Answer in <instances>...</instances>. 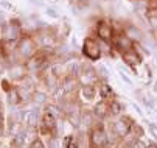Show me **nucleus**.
Returning a JSON list of instances; mask_svg holds the SVG:
<instances>
[{"label": "nucleus", "mask_w": 157, "mask_h": 148, "mask_svg": "<svg viewBox=\"0 0 157 148\" xmlns=\"http://www.w3.org/2000/svg\"><path fill=\"white\" fill-rule=\"evenodd\" d=\"M62 89L65 91V94H72L76 91V88L79 86V83H78V78L76 76H72V75H65L64 80H62Z\"/></svg>", "instance_id": "11"}, {"label": "nucleus", "mask_w": 157, "mask_h": 148, "mask_svg": "<svg viewBox=\"0 0 157 148\" xmlns=\"http://www.w3.org/2000/svg\"><path fill=\"white\" fill-rule=\"evenodd\" d=\"M120 76H121V80H123V81H126L128 84H132V81H131V80H129L126 75H124V72H120Z\"/></svg>", "instance_id": "31"}, {"label": "nucleus", "mask_w": 157, "mask_h": 148, "mask_svg": "<svg viewBox=\"0 0 157 148\" xmlns=\"http://www.w3.org/2000/svg\"><path fill=\"white\" fill-rule=\"evenodd\" d=\"M109 134L103 125H95L89 131V146L90 148H106L109 145Z\"/></svg>", "instance_id": "1"}, {"label": "nucleus", "mask_w": 157, "mask_h": 148, "mask_svg": "<svg viewBox=\"0 0 157 148\" xmlns=\"http://www.w3.org/2000/svg\"><path fill=\"white\" fill-rule=\"evenodd\" d=\"M30 148H45V145H44V142H42L39 137H36V139H33V140H31Z\"/></svg>", "instance_id": "28"}, {"label": "nucleus", "mask_w": 157, "mask_h": 148, "mask_svg": "<svg viewBox=\"0 0 157 148\" xmlns=\"http://www.w3.org/2000/svg\"><path fill=\"white\" fill-rule=\"evenodd\" d=\"M98 95L101 100L104 101H110V98L114 97V89L110 88V84L106 81H100L98 83Z\"/></svg>", "instance_id": "12"}, {"label": "nucleus", "mask_w": 157, "mask_h": 148, "mask_svg": "<svg viewBox=\"0 0 157 148\" xmlns=\"http://www.w3.org/2000/svg\"><path fill=\"white\" fill-rule=\"evenodd\" d=\"M31 98H33V101H34L36 104H45V103H47V98H48V95H47L45 92L34 91V92H33V95H31Z\"/></svg>", "instance_id": "20"}, {"label": "nucleus", "mask_w": 157, "mask_h": 148, "mask_svg": "<svg viewBox=\"0 0 157 148\" xmlns=\"http://www.w3.org/2000/svg\"><path fill=\"white\" fill-rule=\"evenodd\" d=\"M79 92H81V97L86 101H94L95 97H97V94H98V89L95 86H81Z\"/></svg>", "instance_id": "15"}, {"label": "nucleus", "mask_w": 157, "mask_h": 148, "mask_svg": "<svg viewBox=\"0 0 157 148\" xmlns=\"http://www.w3.org/2000/svg\"><path fill=\"white\" fill-rule=\"evenodd\" d=\"M2 36H3V41L10 42H16L20 36V25L17 22H10V24H5L3 28H2Z\"/></svg>", "instance_id": "5"}, {"label": "nucleus", "mask_w": 157, "mask_h": 148, "mask_svg": "<svg viewBox=\"0 0 157 148\" xmlns=\"http://www.w3.org/2000/svg\"><path fill=\"white\" fill-rule=\"evenodd\" d=\"M94 119H95L94 112L86 111L84 114H81V123H84V125H87V126H92V125H94ZM92 128H94V126H92Z\"/></svg>", "instance_id": "22"}, {"label": "nucleus", "mask_w": 157, "mask_h": 148, "mask_svg": "<svg viewBox=\"0 0 157 148\" xmlns=\"http://www.w3.org/2000/svg\"><path fill=\"white\" fill-rule=\"evenodd\" d=\"M52 73L55 75V76H61V75H64V73H67V67L65 66H61V64H55L53 67H52ZM69 75V73H67Z\"/></svg>", "instance_id": "24"}, {"label": "nucleus", "mask_w": 157, "mask_h": 148, "mask_svg": "<svg viewBox=\"0 0 157 148\" xmlns=\"http://www.w3.org/2000/svg\"><path fill=\"white\" fill-rule=\"evenodd\" d=\"M148 11H157V0H146Z\"/></svg>", "instance_id": "30"}, {"label": "nucleus", "mask_w": 157, "mask_h": 148, "mask_svg": "<svg viewBox=\"0 0 157 148\" xmlns=\"http://www.w3.org/2000/svg\"><path fill=\"white\" fill-rule=\"evenodd\" d=\"M82 55L89 61H98L103 56V49H101L100 39L86 37L84 39V44H82Z\"/></svg>", "instance_id": "2"}, {"label": "nucleus", "mask_w": 157, "mask_h": 148, "mask_svg": "<svg viewBox=\"0 0 157 148\" xmlns=\"http://www.w3.org/2000/svg\"><path fill=\"white\" fill-rule=\"evenodd\" d=\"M64 148H79L78 139L75 136H67L64 139Z\"/></svg>", "instance_id": "23"}, {"label": "nucleus", "mask_w": 157, "mask_h": 148, "mask_svg": "<svg viewBox=\"0 0 157 148\" xmlns=\"http://www.w3.org/2000/svg\"><path fill=\"white\" fill-rule=\"evenodd\" d=\"M146 148H157V143H154V142H148Z\"/></svg>", "instance_id": "32"}, {"label": "nucleus", "mask_w": 157, "mask_h": 148, "mask_svg": "<svg viewBox=\"0 0 157 148\" xmlns=\"http://www.w3.org/2000/svg\"><path fill=\"white\" fill-rule=\"evenodd\" d=\"M114 44H115V49L120 52V53H124L128 50H132V49H136V42L131 41L123 31L114 37Z\"/></svg>", "instance_id": "6"}, {"label": "nucleus", "mask_w": 157, "mask_h": 148, "mask_svg": "<svg viewBox=\"0 0 157 148\" xmlns=\"http://www.w3.org/2000/svg\"><path fill=\"white\" fill-rule=\"evenodd\" d=\"M45 66H47V58H45V56L31 58V59L27 61V64H25V67H27L28 70H31V72H34V70L39 72V70H42Z\"/></svg>", "instance_id": "10"}, {"label": "nucleus", "mask_w": 157, "mask_h": 148, "mask_svg": "<svg viewBox=\"0 0 157 148\" xmlns=\"http://www.w3.org/2000/svg\"><path fill=\"white\" fill-rule=\"evenodd\" d=\"M109 111H110V115H120L123 111H124V106L117 100V98H112L109 101Z\"/></svg>", "instance_id": "18"}, {"label": "nucleus", "mask_w": 157, "mask_h": 148, "mask_svg": "<svg viewBox=\"0 0 157 148\" xmlns=\"http://www.w3.org/2000/svg\"><path fill=\"white\" fill-rule=\"evenodd\" d=\"M3 136V126H0V137Z\"/></svg>", "instance_id": "34"}, {"label": "nucleus", "mask_w": 157, "mask_h": 148, "mask_svg": "<svg viewBox=\"0 0 157 148\" xmlns=\"http://www.w3.org/2000/svg\"><path fill=\"white\" fill-rule=\"evenodd\" d=\"M2 109H3V104H2V101H0V112H2Z\"/></svg>", "instance_id": "35"}, {"label": "nucleus", "mask_w": 157, "mask_h": 148, "mask_svg": "<svg viewBox=\"0 0 157 148\" xmlns=\"http://www.w3.org/2000/svg\"><path fill=\"white\" fill-rule=\"evenodd\" d=\"M19 53L24 56V58H28L34 53V44H33V41L30 37H24L20 42V45H19Z\"/></svg>", "instance_id": "13"}, {"label": "nucleus", "mask_w": 157, "mask_h": 148, "mask_svg": "<svg viewBox=\"0 0 157 148\" xmlns=\"http://www.w3.org/2000/svg\"><path fill=\"white\" fill-rule=\"evenodd\" d=\"M97 72H98V78H100V81H106L107 80V76H109V72H107V69L104 67V66H98V69H97Z\"/></svg>", "instance_id": "26"}, {"label": "nucleus", "mask_w": 157, "mask_h": 148, "mask_svg": "<svg viewBox=\"0 0 157 148\" xmlns=\"http://www.w3.org/2000/svg\"><path fill=\"white\" fill-rule=\"evenodd\" d=\"M94 115H95V119H98V120H104V119H107L109 115H110V111H109V101H104V100H101V101H98L95 106H94Z\"/></svg>", "instance_id": "8"}, {"label": "nucleus", "mask_w": 157, "mask_h": 148, "mask_svg": "<svg viewBox=\"0 0 157 148\" xmlns=\"http://www.w3.org/2000/svg\"><path fill=\"white\" fill-rule=\"evenodd\" d=\"M123 33L134 42H140L143 39V31L136 25V24H128L124 28H123Z\"/></svg>", "instance_id": "9"}, {"label": "nucleus", "mask_w": 157, "mask_h": 148, "mask_svg": "<svg viewBox=\"0 0 157 148\" xmlns=\"http://www.w3.org/2000/svg\"><path fill=\"white\" fill-rule=\"evenodd\" d=\"M95 34H97V39L106 42V44L114 42V37H115L114 28H112V25H109L106 20H100V22H97V25H95Z\"/></svg>", "instance_id": "3"}, {"label": "nucleus", "mask_w": 157, "mask_h": 148, "mask_svg": "<svg viewBox=\"0 0 157 148\" xmlns=\"http://www.w3.org/2000/svg\"><path fill=\"white\" fill-rule=\"evenodd\" d=\"M42 125L47 128L48 133H55L56 128H58V119L55 115L45 112V114H44V117H42Z\"/></svg>", "instance_id": "14"}, {"label": "nucleus", "mask_w": 157, "mask_h": 148, "mask_svg": "<svg viewBox=\"0 0 157 148\" xmlns=\"http://www.w3.org/2000/svg\"><path fill=\"white\" fill-rule=\"evenodd\" d=\"M55 44V39H53V36H42V45L44 47H47V45H53Z\"/></svg>", "instance_id": "29"}, {"label": "nucleus", "mask_w": 157, "mask_h": 148, "mask_svg": "<svg viewBox=\"0 0 157 148\" xmlns=\"http://www.w3.org/2000/svg\"><path fill=\"white\" fill-rule=\"evenodd\" d=\"M36 122H37V114L34 111H25L22 114V123L28 126V128H34Z\"/></svg>", "instance_id": "16"}, {"label": "nucleus", "mask_w": 157, "mask_h": 148, "mask_svg": "<svg viewBox=\"0 0 157 148\" xmlns=\"http://www.w3.org/2000/svg\"><path fill=\"white\" fill-rule=\"evenodd\" d=\"M132 126H134V122L129 117H121L112 123V131H114V136H117L118 139H124L131 133Z\"/></svg>", "instance_id": "4"}, {"label": "nucleus", "mask_w": 157, "mask_h": 148, "mask_svg": "<svg viewBox=\"0 0 157 148\" xmlns=\"http://www.w3.org/2000/svg\"><path fill=\"white\" fill-rule=\"evenodd\" d=\"M0 126H3V115H2V112H0Z\"/></svg>", "instance_id": "33"}, {"label": "nucleus", "mask_w": 157, "mask_h": 148, "mask_svg": "<svg viewBox=\"0 0 157 148\" xmlns=\"http://www.w3.org/2000/svg\"><path fill=\"white\" fill-rule=\"evenodd\" d=\"M22 101V98H20V94H19V89H16V88H13L11 91H8V103L10 104H19Z\"/></svg>", "instance_id": "19"}, {"label": "nucleus", "mask_w": 157, "mask_h": 148, "mask_svg": "<svg viewBox=\"0 0 157 148\" xmlns=\"http://www.w3.org/2000/svg\"><path fill=\"white\" fill-rule=\"evenodd\" d=\"M148 143H145L142 139H134L128 143V148H146Z\"/></svg>", "instance_id": "25"}, {"label": "nucleus", "mask_w": 157, "mask_h": 148, "mask_svg": "<svg viewBox=\"0 0 157 148\" xmlns=\"http://www.w3.org/2000/svg\"><path fill=\"white\" fill-rule=\"evenodd\" d=\"M45 112H48V114L55 115L56 119L61 115V109H59L58 106H55V104H48V106H45Z\"/></svg>", "instance_id": "27"}, {"label": "nucleus", "mask_w": 157, "mask_h": 148, "mask_svg": "<svg viewBox=\"0 0 157 148\" xmlns=\"http://www.w3.org/2000/svg\"><path fill=\"white\" fill-rule=\"evenodd\" d=\"M146 20L152 30L157 31V11H148L146 13Z\"/></svg>", "instance_id": "21"}, {"label": "nucleus", "mask_w": 157, "mask_h": 148, "mask_svg": "<svg viewBox=\"0 0 157 148\" xmlns=\"http://www.w3.org/2000/svg\"><path fill=\"white\" fill-rule=\"evenodd\" d=\"M121 59H123L124 64L131 66L134 70H136V67H137L139 64H142V56H140V53H139L136 49H132V50H128V52L121 53Z\"/></svg>", "instance_id": "7"}, {"label": "nucleus", "mask_w": 157, "mask_h": 148, "mask_svg": "<svg viewBox=\"0 0 157 148\" xmlns=\"http://www.w3.org/2000/svg\"><path fill=\"white\" fill-rule=\"evenodd\" d=\"M25 140H27V133H25V131H19V133L13 134L11 146H13V148H22V146L25 145Z\"/></svg>", "instance_id": "17"}]
</instances>
